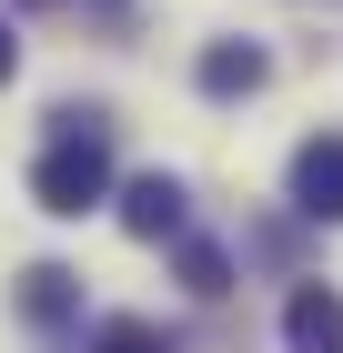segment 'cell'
<instances>
[{"label":"cell","mask_w":343,"mask_h":353,"mask_svg":"<svg viewBox=\"0 0 343 353\" xmlns=\"http://www.w3.org/2000/svg\"><path fill=\"white\" fill-rule=\"evenodd\" d=\"M81 353H172V333L141 323V313H111V323H91V343Z\"/></svg>","instance_id":"7"},{"label":"cell","mask_w":343,"mask_h":353,"mask_svg":"<svg viewBox=\"0 0 343 353\" xmlns=\"http://www.w3.org/2000/svg\"><path fill=\"white\" fill-rule=\"evenodd\" d=\"M182 293L192 303H222V293H233V263H222L212 243H182Z\"/></svg>","instance_id":"8"},{"label":"cell","mask_w":343,"mask_h":353,"mask_svg":"<svg viewBox=\"0 0 343 353\" xmlns=\"http://www.w3.org/2000/svg\"><path fill=\"white\" fill-rule=\"evenodd\" d=\"M293 212L303 222H343V132H313L293 152Z\"/></svg>","instance_id":"3"},{"label":"cell","mask_w":343,"mask_h":353,"mask_svg":"<svg viewBox=\"0 0 343 353\" xmlns=\"http://www.w3.org/2000/svg\"><path fill=\"white\" fill-rule=\"evenodd\" d=\"M21 313H30L41 333H61V323L81 313V272H71V263H30V272H21Z\"/></svg>","instance_id":"6"},{"label":"cell","mask_w":343,"mask_h":353,"mask_svg":"<svg viewBox=\"0 0 343 353\" xmlns=\"http://www.w3.org/2000/svg\"><path fill=\"white\" fill-rule=\"evenodd\" d=\"M30 202L51 222H81L111 202V132H51V152L30 162Z\"/></svg>","instance_id":"1"},{"label":"cell","mask_w":343,"mask_h":353,"mask_svg":"<svg viewBox=\"0 0 343 353\" xmlns=\"http://www.w3.org/2000/svg\"><path fill=\"white\" fill-rule=\"evenodd\" d=\"M283 333H293V353H343V293L333 283H293Z\"/></svg>","instance_id":"5"},{"label":"cell","mask_w":343,"mask_h":353,"mask_svg":"<svg viewBox=\"0 0 343 353\" xmlns=\"http://www.w3.org/2000/svg\"><path fill=\"white\" fill-rule=\"evenodd\" d=\"M10 71H21V30L0 21V81H10Z\"/></svg>","instance_id":"9"},{"label":"cell","mask_w":343,"mask_h":353,"mask_svg":"<svg viewBox=\"0 0 343 353\" xmlns=\"http://www.w3.org/2000/svg\"><path fill=\"white\" fill-rule=\"evenodd\" d=\"M10 10H61V0H10Z\"/></svg>","instance_id":"11"},{"label":"cell","mask_w":343,"mask_h":353,"mask_svg":"<svg viewBox=\"0 0 343 353\" xmlns=\"http://www.w3.org/2000/svg\"><path fill=\"white\" fill-rule=\"evenodd\" d=\"M192 81H202V101H253L273 81V61H263V41H202Z\"/></svg>","instance_id":"4"},{"label":"cell","mask_w":343,"mask_h":353,"mask_svg":"<svg viewBox=\"0 0 343 353\" xmlns=\"http://www.w3.org/2000/svg\"><path fill=\"white\" fill-rule=\"evenodd\" d=\"M91 10H101V21H121V10H132V0H91Z\"/></svg>","instance_id":"10"},{"label":"cell","mask_w":343,"mask_h":353,"mask_svg":"<svg viewBox=\"0 0 343 353\" xmlns=\"http://www.w3.org/2000/svg\"><path fill=\"white\" fill-rule=\"evenodd\" d=\"M182 222H192V192L172 182V172L121 182V232H132V243H182Z\"/></svg>","instance_id":"2"}]
</instances>
